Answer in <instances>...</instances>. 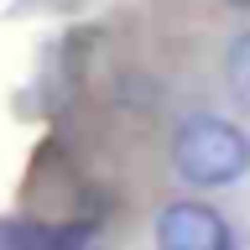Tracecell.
Instances as JSON below:
<instances>
[{"mask_svg":"<svg viewBox=\"0 0 250 250\" xmlns=\"http://www.w3.org/2000/svg\"><path fill=\"white\" fill-rule=\"evenodd\" d=\"M172 167L193 188H229L250 172V136L219 115H188L172 136Z\"/></svg>","mask_w":250,"mask_h":250,"instance_id":"obj_1","label":"cell"},{"mask_svg":"<svg viewBox=\"0 0 250 250\" xmlns=\"http://www.w3.org/2000/svg\"><path fill=\"white\" fill-rule=\"evenodd\" d=\"M156 250H234V229L219 208L198 198H177L156 214Z\"/></svg>","mask_w":250,"mask_h":250,"instance_id":"obj_2","label":"cell"},{"mask_svg":"<svg viewBox=\"0 0 250 250\" xmlns=\"http://www.w3.org/2000/svg\"><path fill=\"white\" fill-rule=\"evenodd\" d=\"M224 83H229L234 104L250 109V31H240L229 47V58H224Z\"/></svg>","mask_w":250,"mask_h":250,"instance_id":"obj_3","label":"cell"},{"mask_svg":"<svg viewBox=\"0 0 250 250\" xmlns=\"http://www.w3.org/2000/svg\"><path fill=\"white\" fill-rule=\"evenodd\" d=\"M31 250H94V229L89 224H47V229H31Z\"/></svg>","mask_w":250,"mask_h":250,"instance_id":"obj_4","label":"cell"},{"mask_svg":"<svg viewBox=\"0 0 250 250\" xmlns=\"http://www.w3.org/2000/svg\"><path fill=\"white\" fill-rule=\"evenodd\" d=\"M0 250H31V229H26V224L0 219Z\"/></svg>","mask_w":250,"mask_h":250,"instance_id":"obj_5","label":"cell"},{"mask_svg":"<svg viewBox=\"0 0 250 250\" xmlns=\"http://www.w3.org/2000/svg\"><path fill=\"white\" fill-rule=\"evenodd\" d=\"M224 5H234V11H250V0H224Z\"/></svg>","mask_w":250,"mask_h":250,"instance_id":"obj_6","label":"cell"}]
</instances>
